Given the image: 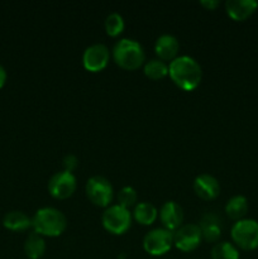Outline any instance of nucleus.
<instances>
[{"label":"nucleus","mask_w":258,"mask_h":259,"mask_svg":"<svg viewBox=\"0 0 258 259\" xmlns=\"http://www.w3.org/2000/svg\"><path fill=\"white\" fill-rule=\"evenodd\" d=\"M168 75L175 85L191 91L201 82L202 70L200 63L191 56H177L168 65Z\"/></svg>","instance_id":"nucleus-1"},{"label":"nucleus","mask_w":258,"mask_h":259,"mask_svg":"<svg viewBox=\"0 0 258 259\" xmlns=\"http://www.w3.org/2000/svg\"><path fill=\"white\" fill-rule=\"evenodd\" d=\"M32 228L42 237H58L67 228V218L56 207H40L33 215Z\"/></svg>","instance_id":"nucleus-2"},{"label":"nucleus","mask_w":258,"mask_h":259,"mask_svg":"<svg viewBox=\"0 0 258 259\" xmlns=\"http://www.w3.org/2000/svg\"><path fill=\"white\" fill-rule=\"evenodd\" d=\"M113 58L119 67L134 71L144 63L146 53L141 43L131 38H123L114 45Z\"/></svg>","instance_id":"nucleus-3"},{"label":"nucleus","mask_w":258,"mask_h":259,"mask_svg":"<svg viewBox=\"0 0 258 259\" xmlns=\"http://www.w3.org/2000/svg\"><path fill=\"white\" fill-rule=\"evenodd\" d=\"M233 243L243 250L258 248V222L254 219H242L234 223L230 230Z\"/></svg>","instance_id":"nucleus-4"},{"label":"nucleus","mask_w":258,"mask_h":259,"mask_svg":"<svg viewBox=\"0 0 258 259\" xmlns=\"http://www.w3.org/2000/svg\"><path fill=\"white\" fill-rule=\"evenodd\" d=\"M101 223L105 230L115 235L124 234L131 228L132 212L120 205H110L104 210Z\"/></svg>","instance_id":"nucleus-5"},{"label":"nucleus","mask_w":258,"mask_h":259,"mask_svg":"<svg viewBox=\"0 0 258 259\" xmlns=\"http://www.w3.org/2000/svg\"><path fill=\"white\" fill-rule=\"evenodd\" d=\"M85 192L88 199L100 207L110 206L114 196L113 185L104 176L90 177L85 185Z\"/></svg>","instance_id":"nucleus-6"},{"label":"nucleus","mask_w":258,"mask_h":259,"mask_svg":"<svg viewBox=\"0 0 258 259\" xmlns=\"http://www.w3.org/2000/svg\"><path fill=\"white\" fill-rule=\"evenodd\" d=\"M174 245V232L157 228L147 233L143 238V248L151 255H163Z\"/></svg>","instance_id":"nucleus-7"},{"label":"nucleus","mask_w":258,"mask_h":259,"mask_svg":"<svg viewBox=\"0 0 258 259\" xmlns=\"http://www.w3.org/2000/svg\"><path fill=\"white\" fill-rule=\"evenodd\" d=\"M77 187V180L72 172L60 171L52 175L48 181V192L51 196L58 200L68 199L73 195Z\"/></svg>","instance_id":"nucleus-8"},{"label":"nucleus","mask_w":258,"mask_h":259,"mask_svg":"<svg viewBox=\"0 0 258 259\" xmlns=\"http://www.w3.org/2000/svg\"><path fill=\"white\" fill-rule=\"evenodd\" d=\"M202 240V234L197 224H182L174 232V245L182 252L196 249Z\"/></svg>","instance_id":"nucleus-9"},{"label":"nucleus","mask_w":258,"mask_h":259,"mask_svg":"<svg viewBox=\"0 0 258 259\" xmlns=\"http://www.w3.org/2000/svg\"><path fill=\"white\" fill-rule=\"evenodd\" d=\"M110 51L103 43H93L85 48L82 53L83 67L91 72H99L108 66Z\"/></svg>","instance_id":"nucleus-10"},{"label":"nucleus","mask_w":258,"mask_h":259,"mask_svg":"<svg viewBox=\"0 0 258 259\" xmlns=\"http://www.w3.org/2000/svg\"><path fill=\"white\" fill-rule=\"evenodd\" d=\"M159 219L164 229L176 232L184 222V210L177 202L166 201L159 210Z\"/></svg>","instance_id":"nucleus-11"},{"label":"nucleus","mask_w":258,"mask_h":259,"mask_svg":"<svg viewBox=\"0 0 258 259\" xmlns=\"http://www.w3.org/2000/svg\"><path fill=\"white\" fill-rule=\"evenodd\" d=\"M194 191L200 199L209 201L219 196L220 184L211 175H199L194 181Z\"/></svg>","instance_id":"nucleus-12"},{"label":"nucleus","mask_w":258,"mask_h":259,"mask_svg":"<svg viewBox=\"0 0 258 259\" xmlns=\"http://www.w3.org/2000/svg\"><path fill=\"white\" fill-rule=\"evenodd\" d=\"M258 8L255 0H227L225 10L232 19L237 22H243L254 14Z\"/></svg>","instance_id":"nucleus-13"},{"label":"nucleus","mask_w":258,"mask_h":259,"mask_svg":"<svg viewBox=\"0 0 258 259\" xmlns=\"http://www.w3.org/2000/svg\"><path fill=\"white\" fill-rule=\"evenodd\" d=\"M154 51L159 60L171 62L177 57V53L180 51V42L175 35L166 33L157 38L154 43Z\"/></svg>","instance_id":"nucleus-14"},{"label":"nucleus","mask_w":258,"mask_h":259,"mask_svg":"<svg viewBox=\"0 0 258 259\" xmlns=\"http://www.w3.org/2000/svg\"><path fill=\"white\" fill-rule=\"evenodd\" d=\"M200 230H201L202 239L209 243H217L222 237L223 227L222 220L218 215L212 212H206L200 220Z\"/></svg>","instance_id":"nucleus-15"},{"label":"nucleus","mask_w":258,"mask_h":259,"mask_svg":"<svg viewBox=\"0 0 258 259\" xmlns=\"http://www.w3.org/2000/svg\"><path fill=\"white\" fill-rule=\"evenodd\" d=\"M3 225L13 232H23L32 227V218L19 210L7 212L3 218Z\"/></svg>","instance_id":"nucleus-16"},{"label":"nucleus","mask_w":258,"mask_h":259,"mask_svg":"<svg viewBox=\"0 0 258 259\" xmlns=\"http://www.w3.org/2000/svg\"><path fill=\"white\" fill-rule=\"evenodd\" d=\"M248 209H249V206H248L247 197L242 196V195H235V196L230 197L228 200L227 205H225V212H227V215L230 219L235 220V222L245 219Z\"/></svg>","instance_id":"nucleus-17"},{"label":"nucleus","mask_w":258,"mask_h":259,"mask_svg":"<svg viewBox=\"0 0 258 259\" xmlns=\"http://www.w3.org/2000/svg\"><path fill=\"white\" fill-rule=\"evenodd\" d=\"M24 253L29 259H39L46 253V240L42 235L33 232L24 242Z\"/></svg>","instance_id":"nucleus-18"},{"label":"nucleus","mask_w":258,"mask_h":259,"mask_svg":"<svg viewBox=\"0 0 258 259\" xmlns=\"http://www.w3.org/2000/svg\"><path fill=\"white\" fill-rule=\"evenodd\" d=\"M133 217L136 222L139 223V224L151 225L156 222L157 217H158V210H157V207L152 202H138L134 206Z\"/></svg>","instance_id":"nucleus-19"},{"label":"nucleus","mask_w":258,"mask_h":259,"mask_svg":"<svg viewBox=\"0 0 258 259\" xmlns=\"http://www.w3.org/2000/svg\"><path fill=\"white\" fill-rule=\"evenodd\" d=\"M144 75L152 80H159L168 75V65L159 58H152L144 65Z\"/></svg>","instance_id":"nucleus-20"},{"label":"nucleus","mask_w":258,"mask_h":259,"mask_svg":"<svg viewBox=\"0 0 258 259\" xmlns=\"http://www.w3.org/2000/svg\"><path fill=\"white\" fill-rule=\"evenodd\" d=\"M211 259H239V249L233 243H217L211 249Z\"/></svg>","instance_id":"nucleus-21"},{"label":"nucleus","mask_w":258,"mask_h":259,"mask_svg":"<svg viewBox=\"0 0 258 259\" xmlns=\"http://www.w3.org/2000/svg\"><path fill=\"white\" fill-rule=\"evenodd\" d=\"M104 25H105V30L109 35L111 37H116V35L120 34L124 29V19L121 17V14L119 13L113 12L110 14H108V17L105 18V22H104Z\"/></svg>","instance_id":"nucleus-22"},{"label":"nucleus","mask_w":258,"mask_h":259,"mask_svg":"<svg viewBox=\"0 0 258 259\" xmlns=\"http://www.w3.org/2000/svg\"><path fill=\"white\" fill-rule=\"evenodd\" d=\"M137 201H138V194H137L136 189L132 186H124L121 187L120 191L118 194V205L125 207V209H131V207L136 206Z\"/></svg>","instance_id":"nucleus-23"},{"label":"nucleus","mask_w":258,"mask_h":259,"mask_svg":"<svg viewBox=\"0 0 258 259\" xmlns=\"http://www.w3.org/2000/svg\"><path fill=\"white\" fill-rule=\"evenodd\" d=\"M62 164L65 171L73 172V169H76V167H77L78 159L76 158V156H73V154H66L62 159Z\"/></svg>","instance_id":"nucleus-24"},{"label":"nucleus","mask_w":258,"mask_h":259,"mask_svg":"<svg viewBox=\"0 0 258 259\" xmlns=\"http://www.w3.org/2000/svg\"><path fill=\"white\" fill-rule=\"evenodd\" d=\"M200 4H201L202 7L206 8V9L214 10L219 7L220 3L218 2V0H201V2H200Z\"/></svg>","instance_id":"nucleus-25"},{"label":"nucleus","mask_w":258,"mask_h":259,"mask_svg":"<svg viewBox=\"0 0 258 259\" xmlns=\"http://www.w3.org/2000/svg\"><path fill=\"white\" fill-rule=\"evenodd\" d=\"M7 77H8L7 70H5L4 66L0 63V89H2L3 86L5 85V82H7Z\"/></svg>","instance_id":"nucleus-26"}]
</instances>
